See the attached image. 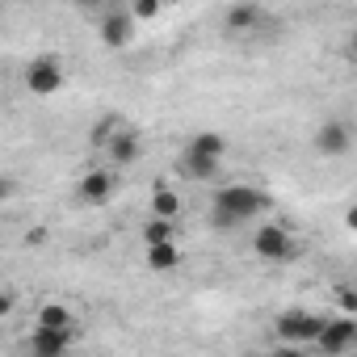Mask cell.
Returning <instances> with one entry per match:
<instances>
[{
	"label": "cell",
	"instance_id": "44dd1931",
	"mask_svg": "<svg viewBox=\"0 0 357 357\" xmlns=\"http://www.w3.org/2000/svg\"><path fill=\"white\" fill-rule=\"evenodd\" d=\"M344 227H349V231H357V206H353V211L344 215Z\"/></svg>",
	"mask_w": 357,
	"mask_h": 357
},
{
	"label": "cell",
	"instance_id": "9a60e30c",
	"mask_svg": "<svg viewBox=\"0 0 357 357\" xmlns=\"http://www.w3.org/2000/svg\"><path fill=\"white\" fill-rule=\"evenodd\" d=\"M176 236V219H164V215H151V223L143 227V244H164Z\"/></svg>",
	"mask_w": 357,
	"mask_h": 357
},
{
	"label": "cell",
	"instance_id": "30bf717a",
	"mask_svg": "<svg viewBox=\"0 0 357 357\" xmlns=\"http://www.w3.org/2000/svg\"><path fill=\"white\" fill-rule=\"evenodd\" d=\"M105 155L118 164V168H130V164H139V155H143V139H139V130H130V126H122L114 139H109V147H105Z\"/></svg>",
	"mask_w": 357,
	"mask_h": 357
},
{
	"label": "cell",
	"instance_id": "ffe728a7",
	"mask_svg": "<svg viewBox=\"0 0 357 357\" xmlns=\"http://www.w3.org/2000/svg\"><path fill=\"white\" fill-rule=\"evenodd\" d=\"M336 298H340L344 311H357V290L353 286H336Z\"/></svg>",
	"mask_w": 357,
	"mask_h": 357
},
{
	"label": "cell",
	"instance_id": "8992f818",
	"mask_svg": "<svg viewBox=\"0 0 357 357\" xmlns=\"http://www.w3.org/2000/svg\"><path fill=\"white\" fill-rule=\"evenodd\" d=\"M135 26H139V17H135V13H122V9L105 13V17H101V26H97L101 47H109V51L130 47V43H135Z\"/></svg>",
	"mask_w": 357,
	"mask_h": 357
},
{
	"label": "cell",
	"instance_id": "6da1fadb",
	"mask_svg": "<svg viewBox=\"0 0 357 357\" xmlns=\"http://www.w3.org/2000/svg\"><path fill=\"white\" fill-rule=\"evenodd\" d=\"M265 211H269V198L257 185H227L211 202V227L215 231H236V227L261 219Z\"/></svg>",
	"mask_w": 357,
	"mask_h": 357
},
{
	"label": "cell",
	"instance_id": "277c9868",
	"mask_svg": "<svg viewBox=\"0 0 357 357\" xmlns=\"http://www.w3.org/2000/svg\"><path fill=\"white\" fill-rule=\"evenodd\" d=\"M349 147H353V126H349L344 118L319 122V130H315V151H319V155L340 160V155H349Z\"/></svg>",
	"mask_w": 357,
	"mask_h": 357
},
{
	"label": "cell",
	"instance_id": "d6986e66",
	"mask_svg": "<svg viewBox=\"0 0 357 357\" xmlns=\"http://www.w3.org/2000/svg\"><path fill=\"white\" fill-rule=\"evenodd\" d=\"M130 13H135L139 22H151V17L160 13V0H135V5H130Z\"/></svg>",
	"mask_w": 357,
	"mask_h": 357
},
{
	"label": "cell",
	"instance_id": "7c38bea8",
	"mask_svg": "<svg viewBox=\"0 0 357 357\" xmlns=\"http://www.w3.org/2000/svg\"><path fill=\"white\" fill-rule=\"evenodd\" d=\"M261 22H265V13H261V5H252V0H240V5L227 9V30H231V34H248V30H257Z\"/></svg>",
	"mask_w": 357,
	"mask_h": 357
},
{
	"label": "cell",
	"instance_id": "5b68a950",
	"mask_svg": "<svg viewBox=\"0 0 357 357\" xmlns=\"http://www.w3.org/2000/svg\"><path fill=\"white\" fill-rule=\"evenodd\" d=\"M26 89L38 93V97L59 93V89H63V68H59V59H51V55L30 59V68H26Z\"/></svg>",
	"mask_w": 357,
	"mask_h": 357
},
{
	"label": "cell",
	"instance_id": "9c48e42d",
	"mask_svg": "<svg viewBox=\"0 0 357 357\" xmlns=\"http://www.w3.org/2000/svg\"><path fill=\"white\" fill-rule=\"evenodd\" d=\"M76 194H80V202H89V206L109 202V198H114V172H109V168H93V172H84V176H80V185H76Z\"/></svg>",
	"mask_w": 357,
	"mask_h": 357
},
{
	"label": "cell",
	"instance_id": "5bb4252c",
	"mask_svg": "<svg viewBox=\"0 0 357 357\" xmlns=\"http://www.w3.org/2000/svg\"><path fill=\"white\" fill-rule=\"evenodd\" d=\"M151 215H164V219L181 215V198H176V190H168L164 181H155V190H151Z\"/></svg>",
	"mask_w": 357,
	"mask_h": 357
},
{
	"label": "cell",
	"instance_id": "3957f363",
	"mask_svg": "<svg viewBox=\"0 0 357 357\" xmlns=\"http://www.w3.org/2000/svg\"><path fill=\"white\" fill-rule=\"evenodd\" d=\"M252 252L261 257V261H294V240H290V231L282 227V223H261L257 227V236H252Z\"/></svg>",
	"mask_w": 357,
	"mask_h": 357
},
{
	"label": "cell",
	"instance_id": "ba28073f",
	"mask_svg": "<svg viewBox=\"0 0 357 357\" xmlns=\"http://www.w3.org/2000/svg\"><path fill=\"white\" fill-rule=\"evenodd\" d=\"M324 353H344V349H353L357 344V324L353 319H324V332H319V340H315Z\"/></svg>",
	"mask_w": 357,
	"mask_h": 357
},
{
	"label": "cell",
	"instance_id": "603a6c76",
	"mask_svg": "<svg viewBox=\"0 0 357 357\" xmlns=\"http://www.w3.org/2000/svg\"><path fill=\"white\" fill-rule=\"evenodd\" d=\"M349 59H353V63H357V38H353V47H349Z\"/></svg>",
	"mask_w": 357,
	"mask_h": 357
},
{
	"label": "cell",
	"instance_id": "e0dca14e",
	"mask_svg": "<svg viewBox=\"0 0 357 357\" xmlns=\"http://www.w3.org/2000/svg\"><path fill=\"white\" fill-rule=\"evenodd\" d=\"M190 151H202V155H223V151H227V139H223V135H215V130H198V135L190 139Z\"/></svg>",
	"mask_w": 357,
	"mask_h": 357
},
{
	"label": "cell",
	"instance_id": "2e32d148",
	"mask_svg": "<svg viewBox=\"0 0 357 357\" xmlns=\"http://www.w3.org/2000/svg\"><path fill=\"white\" fill-rule=\"evenodd\" d=\"M34 324H43V328H72V311L63 303H47V307H38Z\"/></svg>",
	"mask_w": 357,
	"mask_h": 357
},
{
	"label": "cell",
	"instance_id": "8fae6325",
	"mask_svg": "<svg viewBox=\"0 0 357 357\" xmlns=\"http://www.w3.org/2000/svg\"><path fill=\"white\" fill-rule=\"evenodd\" d=\"M219 164H223V155H202V151H190V147L181 155V172L190 176V181H215Z\"/></svg>",
	"mask_w": 357,
	"mask_h": 357
},
{
	"label": "cell",
	"instance_id": "4fadbf2b",
	"mask_svg": "<svg viewBox=\"0 0 357 357\" xmlns=\"http://www.w3.org/2000/svg\"><path fill=\"white\" fill-rule=\"evenodd\" d=\"M181 265V248H176V240H164V244H147V269L155 273H168Z\"/></svg>",
	"mask_w": 357,
	"mask_h": 357
},
{
	"label": "cell",
	"instance_id": "ac0fdd59",
	"mask_svg": "<svg viewBox=\"0 0 357 357\" xmlns=\"http://www.w3.org/2000/svg\"><path fill=\"white\" fill-rule=\"evenodd\" d=\"M114 135H118V118H114V114H109V118H97V126H93V130H89V143H93V147H101V151H105V147H109V139H114Z\"/></svg>",
	"mask_w": 357,
	"mask_h": 357
},
{
	"label": "cell",
	"instance_id": "7402d4cb",
	"mask_svg": "<svg viewBox=\"0 0 357 357\" xmlns=\"http://www.w3.org/2000/svg\"><path fill=\"white\" fill-rule=\"evenodd\" d=\"M80 9H101V0H76Z\"/></svg>",
	"mask_w": 357,
	"mask_h": 357
},
{
	"label": "cell",
	"instance_id": "52a82bcc",
	"mask_svg": "<svg viewBox=\"0 0 357 357\" xmlns=\"http://www.w3.org/2000/svg\"><path fill=\"white\" fill-rule=\"evenodd\" d=\"M68 344H72V328H43V324H34V332H30V353L34 357H59V353H68Z\"/></svg>",
	"mask_w": 357,
	"mask_h": 357
},
{
	"label": "cell",
	"instance_id": "7a4b0ae2",
	"mask_svg": "<svg viewBox=\"0 0 357 357\" xmlns=\"http://www.w3.org/2000/svg\"><path fill=\"white\" fill-rule=\"evenodd\" d=\"M273 332H278V340H286V344H315L319 332H324V315L294 307V311H282V315H278Z\"/></svg>",
	"mask_w": 357,
	"mask_h": 357
}]
</instances>
